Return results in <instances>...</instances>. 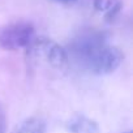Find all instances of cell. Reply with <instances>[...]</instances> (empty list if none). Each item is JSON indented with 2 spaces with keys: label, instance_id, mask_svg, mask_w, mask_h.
I'll return each mask as SVG.
<instances>
[{
  "label": "cell",
  "instance_id": "obj_3",
  "mask_svg": "<svg viewBox=\"0 0 133 133\" xmlns=\"http://www.w3.org/2000/svg\"><path fill=\"white\" fill-rule=\"evenodd\" d=\"M34 38V26L29 22H13L0 29V47L4 50L26 48Z\"/></svg>",
  "mask_w": 133,
  "mask_h": 133
},
{
  "label": "cell",
  "instance_id": "obj_4",
  "mask_svg": "<svg viewBox=\"0 0 133 133\" xmlns=\"http://www.w3.org/2000/svg\"><path fill=\"white\" fill-rule=\"evenodd\" d=\"M68 129L71 133H99L98 124L82 115H75L68 123Z\"/></svg>",
  "mask_w": 133,
  "mask_h": 133
},
{
  "label": "cell",
  "instance_id": "obj_8",
  "mask_svg": "<svg viewBox=\"0 0 133 133\" xmlns=\"http://www.w3.org/2000/svg\"><path fill=\"white\" fill-rule=\"evenodd\" d=\"M55 2H61V3H75L77 0H55Z\"/></svg>",
  "mask_w": 133,
  "mask_h": 133
},
{
  "label": "cell",
  "instance_id": "obj_1",
  "mask_svg": "<svg viewBox=\"0 0 133 133\" xmlns=\"http://www.w3.org/2000/svg\"><path fill=\"white\" fill-rule=\"evenodd\" d=\"M71 57L81 68L94 75H108L116 71L123 63V52L106 43L102 34L95 31H88L77 37L71 43Z\"/></svg>",
  "mask_w": 133,
  "mask_h": 133
},
{
  "label": "cell",
  "instance_id": "obj_6",
  "mask_svg": "<svg viewBox=\"0 0 133 133\" xmlns=\"http://www.w3.org/2000/svg\"><path fill=\"white\" fill-rule=\"evenodd\" d=\"M94 7L99 12H107V18H112L120 8L119 0H94Z\"/></svg>",
  "mask_w": 133,
  "mask_h": 133
},
{
  "label": "cell",
  "instance_id": "obj_5",
  "mask_svg": "<svg viewBox=\"0 0 133 133\" xmlns=\"http://www.w3.org/2000/svg\"><path fill=\"white\" fill-rule=\"evenodd\" d=\"M46 132H47L46 121L41 117L31 116L22 120L18 125H16L11 133H46Z\"/></svg>",
  "mask_w": 133,
  "mask_h": 133
},
{
  "label": "cell",
  "instance_id": "obj_7",
  "mask_svg": "<svg viewBox=\"0 0 133 133\" xmlns=\"http://www.w3.org/2000/svg\"><path fill=\"white\" fill-rule=\"evenodd\" d=\"M0 133H7V116L0 104Z\"/></svg>",
  "mask_w": 133,
  "mask_h": 133
},
{
  "label": "cell",
  "instance_id": "obj_2",
  "mask_svg": "<svg viewBox=\"0 0 133 133\" xmlns=\"http://www.w3.org/2000/svg\"><path fill=\"white\" fill-rule=\"evenodd\" d=\"M28 60L37 65H46L56 71H65L69 65L66 50L52 39L39 37L34 38L26 47Z\"/></svg>",
  "mask_w": 133,
  "mask_h": 133
},
{
  "label": "cell",
  "instance_id": "obj_9",
  "mask_svg": "<svg viewBox=\"0 0 133 133\" xmlns=\"http://www.w3.org/2000/svg\"><path fill=\"white\" fill-rule=\"evenodd\" d=\"M124 133H132V130H128V132H124Z\"/></svg>",
  "mask_w": 133,
  "mask_h": 133
}]
</instances>
